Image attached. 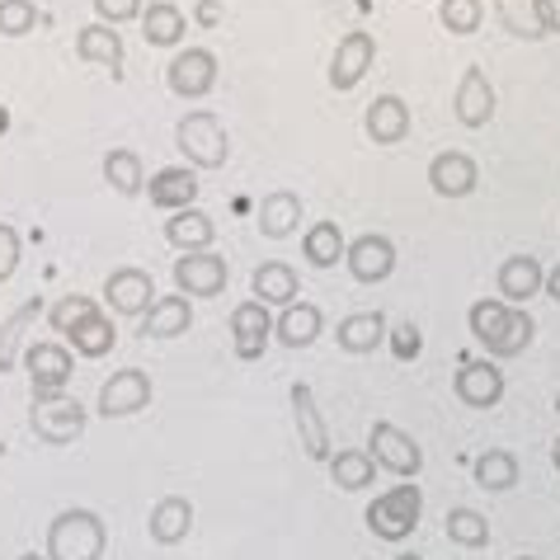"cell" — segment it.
Segmentation results:
<instances>
[{"label":"cell","instance_id":"cell-1","mask_svg":"<svg viewBox=\"0 0 560 560\" xmlns=\"http://www.w3.org/2000/svg\"><path fill=\"white\" fill-rule=\"evenodd\" d=\"M466 325H471V339L490 358H518L537 339V320L527 316V311L509 306L504 298L471 302V311H466Z\"/></svg>","mask_w":560,"mask_h":560},{"label":"cell","instance_id":"cell-2","mask_svg":"<svg viewBox=\"0 0 560 560\" xmlns=\"http://www.w3.org/2000/svg\"><path fill=\"white\" fill-rule=\"evenodd\" d=\"M108 533L95 509H61L48 523V560H104Z\"/></svg>","mask_w":560,"mask_h":560},{"label":"cell","instance_id":"cell-3","mask_svg":"<svg viewBox=\"0 0 560 560\" xmlns=\"http://www.w3.org/2000/svg\"><path fill=\"white\" fill-rule=\"evenodd\" d=\"M419 518H424V494H419V486H410V480H400V486L377 494V500L368 504V513H363L368 533L382 537V541H406V537H415Z\"/></svg>","mask_w":560,"mask_h":560},{"label":"cell","instance_id":"cell-4","mask_svg":"<svg viewBox=\"0 0 560 560\" xmlns=\"http://www.w3.org/2000/svg\"><path fill=\"white\" fill-rule=\"evenodd\" d=\"M175 147L189 155V165H198V170H222L231 155V132L212 108H194V114H184L175 122Z\"/></svg>","mask_w":560,"mask_h":560},{"label":"cell","instance_id":"cell-5","mask_svg":"<svg viewBox=\"0 0 560 560\" xmlns=\"http://www.w3.org/2000/svg\"><path fill=\"white\" fill-rule=\"evenodd\" d=\"M28 424L43 443L52 447H67L85 433V406L75 396H61V392H48V396H34V406H28Z\"/></svg>","mask_w":560,"mask_h":560},{"label":"cell","instance_id":"cell-6","mask_svg":"<svg viewBox=\"0 0 560 560\" xmlns=\"http://www.w3.org/2000/svg\"><path fill=\"white\" fill-rule=\"evenodd\" d=\"M368 457L382 466V471H392L396 480H415L424 471V447H419L406 429H396L392 419H377L368 433Z\"/></svg>","mask_w":560,"mask_h":560},{"label":"cell","instance_id":"cell-7","mask_svg":"<svg viewBox=\"0 0 560 560\" xmlns=\"http://www.w3.org/2000/svg\"><path fill=\"white\" fill-rule=\"evenodd\" d=\"M372 61H377V38L368 34V28H349L345 38H339V48L330 57V71H325V81L339 95H349L353 85H363V75L372 71Z\"/></svg>","mask_w":560,"mask_h":560},{"label":"cell","instance_id":"cell-8","mask_svg":"<svg viewBox=\"0 0 560 560\" xmlns=\"http://www.w3.org/2000/svg\"><path fill=\"white\" fill-rule=\"evenodd\" d=\"M175 288L184 292V298H222L226 292V259L217 250H184L175 259Z\"/></svg>","mask_w":560,"mask_h":560},{"label":"cell","instance_id":"cell-9","mask_svg":"<svg viewBox=\"0 0 560 560\" xmlns=\"http://www.w3.org/2000/svg\"><path fill=\"white\" fill-rule=\"evenodd\" d=\"M151 406V377L142 368H118L114 377L100 386V415L104 419H128V415H142Z\"/></svg>","mask_w":560,"mask_h":560},{"label":"cell","instance_id":"cell-10","mask_svg":"<svg viewBox=\"0 0 560 560\" xmlns=\"http://www.w3.org/2000/svg\"><path fill=\"white\" fill-rule=\"evenodd\" d=\"M345 264L363 288L386 283V278L396 273V245H392V236H382V231H368V236L345 245Z\"/></svg>","mask_w":560,"mask_h":560},{"label":"cell","instance_id":"cell-11","mask_svg":"<svg viewBox=\"0 0 560 560\" xmlns=\"http://www.w3.org/2000/svg\"><path fill=\"white\" fill-rule=\"evenodd\" d=\"M457 400L466 410H494L504 400V372L490 358H462L457 363Z\"/></svg>","mask_w":560,"mask_h":560},{"label":"cell","instance_id":"cell-12","mask_svg":"<svg viewBox=\"0 0 560 560\" xmlns=\"http://www.w3.org/2000/svg\"><path fill=\"white\" fill-rule=\"evenodd\" d=\"M165 85H170V95H179V100L208 95V90L217 85V52H208V48H184L179 57H170Z\"/></svg>","mask_w":560,"mask_h":560},{"label":"cell","instance_id":"cell-13","mask_svg":"<svg viewBox=\"0 0 560 560\" xmlns=\"http://www.w3.org/2000/svg\"><path fill=\"white\" fill-rule=\"evenodd\" d=\"M20 363L28 368V382H34V396H48V392H67L71 382V353L67 345H57V339H38V345H28Z\"/></svg>","mask_w":560,"mask_h":560},{"label":"cell","instance_id":"cell-14","mask_svg":"<svg viewBox=\"0 0 560 560\" xmlns=\"http://www.w3.org/2000/svg\"><path fill=\"white\" fill-rule=\"evenodd\" d=\"M104 302L114 316H142V311L155 302V283L147 269H137V264H122V269L108 273L104 283Z\"/></svg>","mask_w":560,"mask_h":560},{"label":"cell","instance_id":"cell-15","mask_svg":"<svg viewBox=\"0 0 560 560\" xmlns=\"http://www.w3.org/2000/svg\"><path fill=\"white\" fill-rule=\"evenodd\" d=\"M273 339V316L264 302H241L236 311H231V349H236V358H245V363H255V358L269 349Z\"/></svg>","mask_w":560,"mask_h":560},{"label":"cell","instance_id":"cell-16","mask_svg":"<svg viewBox=\"0 0 560 560\" xmlns=\"http://www.w3.org/2000/svg\"><path fill=\"white\" fill-rule=\"evenodd\" d=\"M429 189L439 198H471L480 189V165L466 151H439L429 161Z\"/></svg>","mask_w":560,"mask_h":560},{"label":"cell","instance_id":"cell-17","mask_svg":"<svg viewBox=\"0 0 560 560\" xmlns=\"http://www.w3.org/2000/svg\"><path fill=\"white\" fill-rule=\"evenodd\" d=\"M494 108H500V100H494L490 75L480 67H466L462 81H457V95H453L457 122H462V128H486V122L494 118Z\"/></svg>","mask_w":560,"mask_h":560},{"label":"cell","instance_id":"cell-18","mask_svg":"<svg viewBox=\"0 0 560 560\" xmlns=\"http://www.w3.org/2000/svg\"><path fill=\"white\" fill-rule=\"evenodd\" d=\"M288 400H292V419H298V439H302V453L311 457V462H330V429H325V415L316 410V396H311V386H292L288 392Z\"/></svg>","mask_w":560,"mask_h":560},{"label":"cell","instance_id":"cell-19","mask_svg":"<svg viewBox=\"0 0 560 560\" xmlns=\"http://www.w3.org/2000/svg\"><path fill=\"white\" fill-rule=\"evenodd\" d=\"M494 283H500V298L509 306H527L547 283V269H541L537 255H509L500 264V273H494Z\"/></svg>","mask_w":560,"mask_h":560},{"label":"cell","instance_id":"cell-20","mask_svg":"<svg viewBox=\"0 0 560 560\" xmlns=\"http://www.w3.org/2000/svg\"><path fill=\"white\" fill-rule=\"evenodd\" d=\"M363 128H368V137L377 147L406 142V137H410V104L400 95H377L368 104V114H363Z\"/></svg>","mask_w":560,"mask_h":560},{"label":"cell","instance_id":"cell-21","mask_svg":"<svg viewBox=\"0 0 560 560\" xmlns=\"http://www.w3.org/2000/svg\"><path fill=\"white\" fill-rule=\"evenodd\" d=\"M147 533L155 547H179L184 537L194 533V504L184 494H165V500L151 504V518H147Z\"/></svg>","mask_w":560,"mask_h":560},{"label":"cell","instance_id":"cell-22","mask_svg":"<svg viewBox=\"0 0 560 560\" xmlns=\"http://www.w3.org/2000/svg\"><path fill=\"white\" fill-rule=\"evenodd\" d=\"M320 330H325V316H320V306H311V302H288L273 316V339L283 349H311L320 339Z\"/></svg>","mask_w":560,"mask_h":560},{"label":"cell","instance_id":"cell-23","mask_svg":"<svg viewBox=\"0 0 560 560\" xmlns=\"http://www.w3.org/2000/svg\"><path fill=\"white\" fill-rule=\"evenodd\" d=\"M194 325V306L184 292H170V298H155L147 311H142V335L147 339H179L189 335Z\"/></svg>","mask_w":560,"mask_h":560},{"label":"cell","instance_id":"cell-24","mask_svg":"<svg viewBox=\"0 0 560 560\" xmlns=\"http://www.w3.org/2000/svg\"><path fill=\"white\" fill-rule=\"evenodd\" d=\"M75 52H81L85 61H95V67L114 71V81H122V57H128V48H122L118 28L114 24H85L81 34H75Z\"/></svg>","mask_w":560,"mask_h":560},{"label":"cell","instance_id":"cell-25","mask_svg":"<svg viewBox=\"0 0 560 560\" xmlns=\"http://www.w3.org/2000/svg\"><path fill=\"white\" fill-rule=\"evenodd\" d=\"M250 288H255V302L283 311L288 302H298L302 278H298V269H292V264H283V259H264L259 269H255V278H250Z\"/></svg>","mask_w":560,"mask_h":560},{"label":"cell","instance_id":"cell-26","mask_svg":"<svg viewBox=\"0 0 560 560\" xmlns=\"http://www.w3.org/2000/svg\"><path fill=\"white\" fill-rule=\"evenodd\" d=\"M38 316H48V306H43V298H28L24 306H14L5 320H0V372H14L24 358V335L28 325H34Z\"/></svg>","mask_w":560,"mask_h":560},{"label":"cell","instance_id":"cell-27","mask_svg":"<svg viewBox=\"0 0 560 560\" xmlns=\"http://www.w3.org/2000/svg\"><path fill=\"white\" fill-rule=\"evenodd\" d=\"M184 34H189V20L175 0H151L142 10V38L147 48H179Z\"/></svg>","mask_w":560,"mask_h":560},{"label":"cell","instance_id":"cell-28","mask_svg":"<svg viewBox=\"0 0 560 560\" xmlns=\"http://www.w3.org/2000/svg\"><path fill=\"white\" fill-rule=\"evenodd\" d=\"M255 222H259V231H264L269 241L292 236V231L302 226V194H292V189L264 194V203H259V212H255Z\"/></svg>","mask_w":560,"mask_h":560},{"label":"cell","instance_id":"cell-29","mask_svg":"<svg viewBox=\"0 0 560 560\" xmlns=\"http://www.w3.org/2000/svg\"><path fill=\"white\" fill-rule=\"evenodd\" d=\"M194 198H198V175H194V170L165 165V170H155V175H151V203L155 208L179 212V208H194Z\"/></svg>","mask_w":560,"mask_h":560},{"label":"cell","instance_id":"cell-30","mask_svg":"<svg viewBox=\"0 0 560 560\" xmlns=\"http://www.w3.org/2000/svg\"><path fill=\"white\" fill-rule=\"evenodd\" d=\"M335 339L345 353H377V345L386 339V316L382 311H353L349 320H339Z\"/></svg>","mask_w":560,"mask_h":560},{"label":"cell","instance_id":"cell-31","mask_svg":"<svg viewBox=\"0 0 560 560\" xmlns=\"http://www.w3.org/2000/svg\"><path fill=\"white\" fill-rule=\"evenodd\" d=\"M104 179H108V189L122 194V198H137L147 189V165H142V155H137L132 147H114L104 155Z\"/></svg>","mask_w":560,"mask_h":560},{"label":"cell","instance_id":"cell-32","mask_svg":"<svg viewBox=\"0 0 560 560\" xmlns=\"http://www.w3.org/2000/svg\"><path fill=\"white\" fill-rule=\"evenodd\" d=\"M165 241L175 250H208L212 245V217L198 208H179L165 217Z\"/></svg>","mask_w":560,"mask_h":560},{"label":"cell","instance_id":"cell-33","mask_svg":"<svg viewBox=\"0 0 560 560\" xmlns=\"http://www.w3.org/2000/svg\"><path fill=\"white\" fill-rule=\"evenodd\" d=\"M345 231H339V222H316V226H306V236H302V255L311 269H335L339 259H345Z\"/></svg>","mask_w":560,"mask_h":560},{"label":"cell","instance_id":"cell-34","mask_svg":"<svg viewBox=\"0 0 560 560\" xmlns=\"http://www.w3.org/2000/svg\"><path fill=\"white\" fill-rule=\"evenodd\" d=\"M61 339H67V345L81 353V358H104V353H114L118 330H114V320H108L104 311H95V316H85L81 325H71Z\"/></svg>","mask_w":560,"mask_h":560},{"label":"cell","instance_id":"cell-35","mask_svg":"<svg viewBox=\"0 0 560 560\" xmlns=\"http://www.w3.org/2000/svg\"><path fill=\"white\" fill-rule=\"evenodd\" d=\"M330 480L339 490H349V494H358V490H368L372 480H377V462H372L368 453H358V447H339V453H330Z\"/></svg>","mask_w":560,"mask_h":560},{"label":"cell","instance_id":"cell-36","mask_svg":"<svg viewBox=\"0 0 560 560\" xmlns=\"http://www.w3.org/2000/svg\"><path fill=\"white\" fill-rule=\"evenodd\" d=\"M471 471H476V486L480 490H490V494H504V490H513L518 486V457L513 453H504V447H490V453H480L476 462H471Z\"/></svg>","mask_w":560,"mask_h":560},{"label":"cell","instance_id":"cell-37","mask_svg":"<svg viewBox=\"0 0 560 560\" xmlns=\"http://www.w3.org/2000/svg\"><path fill=\"white\" fill-rule=\"evenodd\" d=\"M447 537H453V547H466V551H480L490 547V518L480 509H447Z\"/></svg>","mask_w":560,"mask_h":560},{"label":"cell","instance_id":"cell-38","mask_svg":"<svg viewBox=\"0 0 560 560\" xmlns=\"http://www.w3.org/2000/svg\"><path fill=\"white\" fill-rule=\"evenodd\" d=\"M439 24L453 38H471L486 24V0H439Z\"/></svg>","mask_w":560,"mask_h":560},{"label":"cell","instance_id":"cell-39","mask_svg":"<svg viewBox=\"0 0 560 560\" xmlns=\"http://www.w3.org/2000/svg\"><path fill=\"white\" fill-rule=\"evenodd\" d=\"M43 24V10L34 0H0V38H24Z\"/></svg>","mask_w":560,"mask_h":560},{"label":"cell","instance_id":"cell-40","mask_svg":"<svg viewBox=\"0 0 560 560\" xmlns=\"http://www.w3.org/2000/svg\"><path fill=\"white\" fill-rule=\"evenodd\" d=\"M100 311V302L95 298H85V292H71V298H57L52 306H48V325L57 335H67L71 325H81L85 316H95Z\"/></svg>","mask_w":560,"mask_h":560},{"label":"cell","instance_id":"cell-41","mask_svg":"<svg viewBox=\"0 0 560 560\" xmlns=\"http://www.w3.org/2000/svg\"><path fill=\"white\" fill-rule=\"evenodd\" d=\"M20 259H24V241H20V231H14L10 222H0V283H10L14 269H20Z\"/></svg>","mask_w":560,"mask_h":560},{"label":"cell","instance_id":"cell-42","mask_svg":"<svg viewBox=\"0 0 560 560\" xmlns=\"http://www.w3.org/2000/svg\"><path fill=\"white\" fill-rule=\"evenodd\" d=\"M95 5V20L100 24H128V20H142V0H90Z\"/></svg>","mask_w":560,"mask_h":560},{"label":"cell","instance_id":"cell-43","mask_svg":"<svg viewBox=\"0 0 560 560\" xmlns=\"http://www.w3.org/2000/svg\"><path fill=\"white\" fill-rule=\"evenodd\" d=\"M419 349H424V335H419L415 320H400L392 330V353L400 358V363H410V358H419Z\"/></svg>","mask_w":560,"mask_h":560},{"label":"cell","instance_id":"cell-44","mask_svg":"<svg viewBox=\"0 0 560 560\" xmlns=\"http://www.w3.org/2000/svg\"><path fill=\"white\" fill-rule=\"evenodd\" d=\"M533 24L541 34H560V0H533Z\"/></svg>","mask_w":560,"mask_h":560},{"label":"cell","instance_id":"cell-45","mask_svg":"<svg viewBox=\"0 0 560 560\" xmlns=\"http://www.w3.org/2000/svg\"><path fill=\"white\" fill-rule=\"evenodd\" d=\"M222 20H226V5H222V0H198V5H194V24H198V28H217Z\"/></svg>","mask_w":560,"mask_h":560},{"label":"cell","instance_id":"cell-46","mask_svg":"<svg viewBox=\"0 0 560 560\" xmlns=\"http://www.w3.org/2000/svg\"><path fill=\"white\" fill-rule=\"evenodd\" d=\"M541 292H547L551 302H560V264H556V269L547 273V283H541Z\"/></svg>","mask_w":560,"mask_h":560},{"label":"cell","instance_id":"cell-47","mask_svg":"<svg viewBox=\"0 0 560 560\" xmlns=\"http://www.w3.org/2000/svg\"><path fill=\"white\" fill-rule=\"evenodd\" d=\"M5 132H10V108L0 104V137H5Z\"/></svg>","mask_w":560,"mask_h":560},{"label":"cell","instance_id":"cell-48","mask_svg":"<svg viewBox=\"0 0 560 560\" xmlns=\"http://www.w3.org/2000/svg\"><path fill=\"white\" fill-rule=\"evenodd\" d=\"M551 462H556V471H560V439H556V447H551Z\"/></svg>","mask_w":560,"mask_h":560},{"label":"cell","instance_id":"cell-49","mask_svg":"<svg viewBox=\"0 0 560 560\" xmlns=\"http://www.w3.org/2000/svg\"><path fill=\"white\" fill-rule=\"evenodd\" d=\"M20 560H48V556H38V551H28V556H20Z\"/></svg>","mask_w":560,"mask_h":560},{"label":"cell","instance_id":"cell-50","mask_svg":"<svg viewBox=\"0 0 560 560\" xmlns=\"http://www.w3.org/2000/svg\"><path fill=\"white\" fill-rule=\"evenodd\" d=\"M396 560H424V556H396Z\"/></svg>","mask_w":560,"mask_h":560},{"label":"cell","instance_id":"cell-51","mask_svg":"<svg viewBox=\"0 0 560 560\" xmlns=\"http://www.w3.org/2000/svg\"><path fill=\"white\" fill-rule=\"evenodd\" d=\"M556 415H560V396H556Z\"/></svg>","mask_w":560,"mask_h":560},{"label":"cell","instance_id":"cell-52","mask_svg":"<svg viewBox=\"0 0 560 560\" xmlns=\"http://www.w3.org/2000/svg\"><path fill=\"white\" fill-rule=\"evenodd\" d=\"M518 560H537V556H518Z\"/></svg>","mask_w":560,"mask_h":560}]
</instances>
